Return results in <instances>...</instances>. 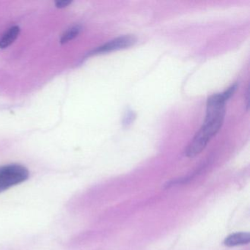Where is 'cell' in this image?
Listing matches in <instances>:
<instances>
[{
	"label": "cell",
	"instance_id": "cell-7",
	"mask_svg": "<svg viewBox=\"0 0 250 250\" xmlns=\"http://www.w3.org/2000/svg\"><path fill=\"white\" fill-rule=\"evenodd\" d=\"M71 3V1H68V0H62V1H58V2H55L56 6L59 8H65Z\"/></svg>",
	"mask_w": 250,
	"mask_h": 250
},
{
	"label": "cell",
	"instance_id": "cell-8",
	"mask_svg": "<svg viewBox=\"0 0 250 250\" xmlns=\"http://www.w3.org/2000/svg\"><path fill=\"white\" fill-rule=\"evenodd\" d=\"M249 94H250V93H249V87H247V97H246V101H247V104H246V106H247V109H248L249 108Z\"/></svg>",
	"mask_w": 250,
	"mask_h": 250
},
{
	"label": "cell",
	"instance_id": "cell-1",
	"mask_svg": "<svg viewBox=\"0 0 250 250\" xmlns=\"http://www.w3.org/2000/svg\"><path fill=\"white\" fill-rule=\"evenodd\" d=\"M228 100L224 93L213 95L208 99L206 119L186 149L185 154L187 157L194 158L200 154L210 140L217 134L223 124L225 103Z\"/></svg>",
	"mask_w": 250,
	"mask_h": 250
},
{
	"label": "cell",
	"instance_id": "cell-2",
	"mask_svg": "<svg viewBox=\"0 0 250 250\" xmlns=\"http://www.w3.org/2000/svg\"><path fill=\"white\" fill-rule=\"evenodd\" d=\"M29 178V171L18 164L0 167V192L24 182Z\"/></svg>",
	"mask_w": 250,
	"mask_h": 250
},
{
	"label": "cell",
	"instance_id": "cell-6",
	"mask_svg": "<svg viewBox=\"0 0 250 250\" xmlns=\"http://www.w3.org/2000/svg\"><path fill=\"white\" fill-rule=\"evenodd\" d=\"M81 30L82 27L79 25L74 26V27H71V28L68 29V30L62 35L61 40V43H68L70 41L75 39V38L80 34Z\"/></svg>",
	"mask_w": 250,
	"mask_h": 250
},
{
	"label": "cell",
	"instance_id": "cell-5",
	"mask_svg": "<svg viewBox=\"0 0 250 250\" xmlns=\"http://www.w3.org/2000/svg\"><path fill=\"white\" fill-rule=\"evenodd\" d=\"M20 33V28L18 26H14L8 29L2 37L0 38V49H5L12 44L18 37Z\"/></svg>",
	"mask_w": 250,
	"mask_h": 250
},
{
	"label": "cell",
	"instance_id": "cell-4",
	"mask_svg": "<svg viewBox=\"0 0 250 250\" xmlns=\"http://www.w3.org/2000/svg\"><path fill=\"white\" fill-rule=\"evenodd\" d=\"M250 241V233L248 232H236V233L228 235L224 241V244L229 247H237V246L249 244Z\"/></svg>",
	"mask_w": 250,
	"mask_h": 250
},
{
	"label": "cell",
	"instance_id": "cell-3",
	"mask_svg": "<svg viewBox=\"0 0 250 250\" xmlns=\"http://www.w3.org/2000/svg\"><path fill=\"white\" fill-rule=\"evenodd\" d=\"M136 39L132 36H123L109 41L91 52V55L107 53L119 49H125L135 43Z\"/></svg>",
	"mask_w": 250,
	"mask_h": 250
}]
</instances>
